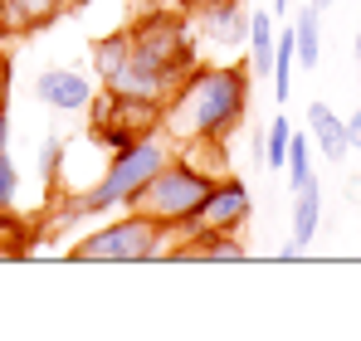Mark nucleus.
Masks as SVG:
<instances>
[{"mask_svg":"<svg viewBox=\"0 0 361 341\" xmlns=\"http://www.w3.org/2000/svg\"><path fill=\"white\" fill-rule=\"evenodd\" d=\"M185 244L161 249V259H176V264H244L249 249L240 244V234H220V229H180Z\"/></svg>","mask_w":361,"mask_h":341,"instance_id":"nucleus-7","label":"nucleus"},{"mask_svg":"<svg viewBox=\"0 0 361 341\" xmlns=\"http://www.w3.org/2000/svg\"><path fill=\"white\" fill-rule=\"evenodd\" d=\"M68 10H73V0H0V25L15 39H35L39 30L59 25Z\"/></svg>","mask_w":361,"mask_h":341,"instance_id":"nucleus-9","label":"nucleus"},{"mask_svg":"<svg viewBox=\"0 0 361 341\" xmlns=\"http://www.w3.org/2000/svg\"><path fill=\"white\" fill-rule=\"evenodd\" d=\"M215 180H220V175L200 170L180 151V156H166V166L157 170L122 210H137V215H147V220H157V225H166V229H185L200 215V205H205V195L215 190Z\"/></svg>","mask_w":361,"mask_h":341,"instance_id":"nucleus-3","label":"nucleus"},{"mask_svg":"<svg viewBox=\"0 0 361 341\" xmlns=\"http://www.w3.org/2000/svg\"><path fill=\"white\" fill-rule=\"evenodd\" d=\"M190 20H200V30H205L215 44H240L244 30H249V10H244V0H215V5L195 10Z\"/></svg>","mask_w":361,"mask_h":341,"instance_id":"nucleus-11","label":"nucleus"},{"mask_svg":"<svg viewBox=\"0 0 361 341\" xmlns=\"http://www.w3.org/2000/svg\"><path fill=\"white\" fill-rule=\"evenodd\" d=\"M244 39H249V78H269L274 73V39H279V30H274V15L269 10H249V30H244Z\"/></svg>","mask_w":361,"mask_h":341,"instance_id":"nucleus-12","label":"nucleus"},{"mask_svg":"<svg viewBox=\"0 0 361 341\" xmlns=\"http://www.w3.org/2000/svg\"><path fill=\"white\" fill-rule=\"evenodd\" d=\"M293 49H298V68H317L322 58V10L317 5H302L298 20H293Z\"/></svg>","mask_w":361,"mask_h":341,"instance_id":"nucleus-14","label":"nucleus"},{"mask_svg":"<svg viewBox=\"0 0 361 341\" xmlns=\"http://www.w3.org/2000/svg\"><path fill=\"white\" fill-rule=\"evenodd\" d=\"M93 117H88V137L108 151L122 147H137L147 137H161V122H166V103L157 98H127V93H93Z\"/></svg>","mask_w":361,"mask_h":341,"instance_id":"nucleus-5","label":"nucleus"},{"mask_svg":"<svg viewBox=\"0 0 361 341\" xmlns=\"http://www.w3.org/2000/svg\"><path fill=\"white\" fill-rule=\"evenodd\" d=\"M35 98L44 108H54V113H83L93 103V83L78 68H44L35 78Z\"/></svg>","mask_w":361,"mask_h":341,"instance_id":"nucleus-8","label":"nucleus"},{"mask_svg":"<svg viewBox=\"0 0 361 341\" xmlns=\"http://www.w3.org/2000/svg\"><path fill=\"white\" fill-rule=\"evenodd\" d=\"M352 49H357V63H361V25H357V44H352Z\"/></svg>","mask_w":361,"mask_h":341,"instance_id":"nucleus-24","label":"nucleus"},{"mask_svg":"<svg viewBox=\"0 0 361 341\" xmlns=\"http://www.w3.org/2000/svg\"><path fill=\"white\" fill-rule=\"evenodd\" d=\"M63 151H68V137H59V132H49V137L39 142V175H44V185H59Z\"/></svg>","mask_w":361,"mask_h":341,"instance_id":"nucleus-17","label":"nucleus"},{"mask_svg":"<svg viewBox=\"0 0 361 341\" xmlns=\"http://www.w3.org/2000/svg\"><path fill=\"white\" fill-rule=\"evenodd\" d=\"M166 234H171L166 225H157V220L127 210L113 225L88 229V234L68 249V259H73V264H147V259H161Z\"/></svg>","mask_w":361,"mask_h":341,"instance_id":"nucleus-4","label":"nucleus"},{"mask_svg":"<svg viewBox=\"0 0 361 341\" xmlns=\"http://www.w3.org/2000/svg\"><path fill=\"white\" fill-rule=\"evenodd\" d=\"M317 229H322V180L312 175L293 190V244L307 249L317 239Z\"/></svg>","mask_w":361,"mask_h":341,"instance_id":"nucleus-13","label":"nucleus"},{"mask_svg":"<svg viewBox=\"0 0 361 341\" xmlns=\"http://www.w3.org/2000/svg\"><path fill=\"white\" fill-rule=\"evenodd\" d=\"M78 5H88V0H73V10H78Z\"/></svg>","mask_w":361,"mask_h":341,"instance_id":"nucleus-27","label":"nucleus"},{"mask_svg":"<svg viewBox=\"0 0 361 341\" xmlns=\"http://www.w3.org/2000/svg\"><path fill=\"white\" fill-rule=\"evenodd\" d=\"M269 15H274V20H279V15H288V0H274V10H269Z\"/></svg>","mask_w":361,"mask_h":341,"instance_id":"nucleus-23","label":"nucleus"},{"mask_svg":"<svg viewBox=\"0 0 361 341\" xmlns=\"http://www.w3.org/2000/svg\"><path fill=\"white\" fill-rule=\"evenodd\" d=\"M5 39H10V35H5V25H0V44H5Z\"/></svg>","mask_w":361,"mask_h":341,"instance_id":"nucleus-26","label":"nucleus"},{"mask_svg":"<svg viewBox=\"0 0 361 341\" xmlns=\"http://www.w3.org/2000/svg\"><path fill=\"white\" fill-rule=\"evenodd\" d=\"M205 5H215V0H180V10H185V15H195V10H205Z\"/></svg>","mask_w":361,"mask_h":341,"instance_id":"nucleus-22","label":"nucleus"},{"mask_svg":"<svg viewBox=\"0 0 361 341\" xmlns=\"http://www.w3.org/2000/svg\"><path fill=\"white\" fill-rule=\"evenodd\" d=\"M249 215H254V195H249V185L235 180V175H220V180H215V190L205 195L200 215H195L185 229H220V234H240V229L249 225Z\"/></svg>","mask_w":361,"mask_h":341,"instance_id":"nucleus-6","label":"nucleus"},{"mask_svg":"<svg viewBox=\"0 0 361 341\" xmlns=\"http://www.w3.org/2000/svg\"><path fill=\"white\" fill-rule=\"evenodd\" d=\"M0 151H10V108L0 113Z\"/></svg>","mask_w":361,"mask_h":341,"instance_id":"nucleus-21","label":"nucleus"},{"mask_svg":"<svg viewBox=\"0 0 361 341\" xmlns=\"http://www.w3.org/2000/svg\"><path fill=\"white\" fill-rule=\"evenodd\" d=\"M347 142H352V151H361V108L347 117Z\"/></svg>","mask_w":361,"mask_h":341,"instance_id":"nucleus-20","label":"nucleus"},{"mask_svg":"<svg viewBox=\"0 0 361 341\" xmlns=\"http://www.w3.org/2000/svg\"><path fill=\"white\" fill-rule=\"evenodd\" d=\"M20 200V166L10 161V151H0V210H15Z\"/></svg>","mask_w":361,"mask_h":341,"instance_id":"nucleus-18","label":"nucleus"},{"mask_svg":"<svg viewBox=\"0 0 361 341\" xmlns=\"http://www.w3.org/2000/svg\"><path fill=\"white\" fill-rule=\"evenodd\" d=\"M283 170H288V190H298L302 180H312V137H307V132H293V137H288Z\"/></svg>","mask_w":361,"mask_h":341,"instance_id":"nucleus-15","label":"nucleus"},{"mask_svg":"<svg viewBox=\"0 0 361 341\" xmlns=\"http://www.w3.org/2000/svg\"><path fill=\"white\" fill-rule=\"evenodd\" d=\"M307 137H312V147H317L327 161H347V151H352V142H347V122L332 113L322 98L307 103Z\"/></svg>","mask_w":361,"mask_h":341,"instance_id":"nucleus-10","label":"nucleus"},{"mask_svg":"<svg viewBox=\"0 0 361 341\" xmlns=\"http://www.w3.org/2000/svg\"><path fill=\"white\" fill-rule=\"evenodd\" d=\"M288 137H293L288 117H274V122H269V132H264V166H269V170H283V156H288Z\"/></svg>","mask_w":361,"mask_h":341,"instance_id":"nucleus-16","label":"nucleus"},{"mask_svg":"<svg viewBox=\"0 0 361 341\" xmlns=\"http://www.w3.org/2000/svg\"><path fill=\"white\" fill-rule=\"evenodd\" d=\"M249 98H254L249 63H225V68L195 63L166 98L161 132H171L176 142H230L249 117Z\"/></svg>","mask_w":361,"mask_h":341,"instance_id":"nucleus-2","label":"nucleus"},{"mask_svg":"<svg viewBox=\"0 0 361 341\" xmlns=\"http://www.w3.org/2000/svg\"><path fill=\"white\" fill-rule=\"evenodd\" d=\"M312 5H317V10H322V5H332V0H312Z\"/></svg>","mask_w":361,"mask_h":341,"instance_id":"nucleus-25","label":"nucleus"},{"mask_svg":"<svg viewBox=\"0 0 361 341\" xmlns=\"http://www.w3.org/2000/svg\"><path fill=\"white\" fill-rule=\"evenodd\" d=\"M195 30L185 10H142L132 25L108 30L93 39V73L98 88L127 98H157L166 103L180 78L195 68Z\"/></svg>","mask_w":361,"mask_h":341,"instance_id":"nucleus-1","label":"nucleus"},{"mask_svg":"<svg viewBox=\"0 0 361 341\" xmlns=\"http://www.w3.org/2000/svg\"><path fill=\"white\" fill-rule=\"evenodd\" d=\"M10 88H15V63H10V54L0 49V113L10 108Z\"/></svg>","mask_w":361,"mask_h":341,"instance_id":"nucleus-19","label":"nucleus"}]
</instances>
